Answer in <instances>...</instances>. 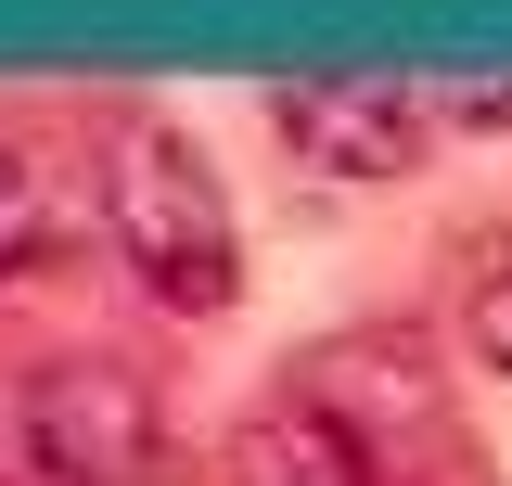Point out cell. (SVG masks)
I'll list each match as a JSON object with an SVG mask.
<instances>
[{
  "label": "cell",
  "mask_w": 512,
  "mask_h": 486,
  "mask_svg": "<svg viewBox=\"0 0 512 486\" xmlns=\"http://www.w3.org/2000/svg\"><path fill=\"white\" fill-rule=\"evenodd\" d=\"M13 410H26L39 486H141L154 474V397H141L116 359H52Z\"/></svg>",
  "instance_id": "7a4b0ae2"
},
{
  "label": "cell",
  "mask_w": 512,
  "mask_h": 486,
  "mask_svg": "<svg viewBox=\"0 0 512 486\" xmlns=\"http://www.w3.org/2000/svg\"><path fill=\"white\" fill-rule=\"evenodd\" d=\"M461 333H474V359H487V371H512V256L487 269V282H474V307H461Z\"/></svg>",
  "instance_id": "8992f818"
},
{
  "label": "cell",
  "mask_w": 512,
  "mask_h": 486,
  "mask_svg": "<svg viewBox=\"0 0 512 486\" xmlns=\"http://www.w3.org/2000/svg\"><path fill=\"white\" fill-rule=\"evenodd\" d=\"M231 486H384L372 474V435L320 397H269L244 435H231Z\"/></svg>",
  "instance_id": "277c9868"
},
{
  "label": "cell",
  "mask_w": 512,
  "mask_h": 486,
  "mask_svg": "<svg viewBox=\"0 0 512 486\" xmlns=\"http://www.w3.org/2000/svg\"><path fill=\"white\" fill-rule=\"evenodd\" d=\"M269 128L320 180H397L423 154V103L397 77H295V90H269Z\"/></svg>",
  "instance_id": "3957f363"
},
{
  "label": "cell",
  "mask_w": 512,
  "mask_h": 486,
  "mask_svg": "<svg viewBox=\"0 0 512 486\" xmlns=\"http://www.w3.org/2000/svg\"><path fill=\"white\" fill-rule=\"evenodd\" d=\"M103 218H116V256H128V282H141L154 307L205 320V307L244 295L231 192L205 180V154H192L167 116H128L116 141H103Z\"/></svg>",
  "instance_id": "6da1fadb"
},
{
  "label": "cell",
  "mask_w": 512,
  "mask_h": 486,
  "mask_svg": "<svg viewBox=\"0 0 512 486\" xmlns=\"http://www.w3.org/2000/svg\"><path fill=\"white\" fill-rule=\"evenodd\" d=\"M39 256H52V180L26 141H0V282H26Z\"/></svg>",
  "instance_id": "5b68a950"
}]
</instances>
